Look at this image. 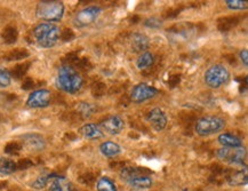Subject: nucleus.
Here are the masks:
<instances>
[{
  "label": "nucleus",
  "mask_w": 248,
  "mask_h": 191,
  "mask_svg": "<svg viewBox=\"0 0 248 191\" xmlns=\"http://www.w3.org/2000/svg\"><path fill=\"white\" fill-rule=\"evenodd\" d=\"M56 85L60 90L68 94H76L81 90L84 79L72 65L65 64L59 69Z\"/></svg>",
  "instance_id": "nucleus-1"
},
{
  "label": "nucleus",
  "mask_w": 248,
  "mask_h": 191,
  "mask_svg": "<svg viewBox=\"0 0 248 191\" xmlns=\"http://www.w3.org/2000/svg\"><path fill=\"white\" fill-rule=\"evenodd\" d=\"M64 4L62 1H56V0L39 1L36 8L37 17L45 21L46 23L61 21L63 18V15H64Z\"/></svg>",
  "instance_id": "nucleus-2"
},
{
  "label": "nucleus",
  "mask_w": 248,
  "mask_h": 191,
  "mask_svg": "<svg viewBox=\"0 0 248 191\" xmlns=\"http://www.w3.org/2000/svg\"><path fill=\"white\" fill-rule=\"evenodd\" d=\"M33 36L43 48H52L61 37V30L53 23H40L33 29Z\"/></svg>",
  "instance_id": "nucleus-3"
},
{
  "label": "nucleus",
  "mask_w": 248,
  "mask_h": 191,
  "mask_svg": "<svg viewBox=\"0 0 248 191\" xmlns=\"http://www.w3.org/2000/svg\"><path fill=\"white\" fill-rule=\"evenodd\" d=\"M203 80L209 88L218 90L230 80V71L223 64H213L206 70Z\"/></svg>",
  "instance_id": "nucleus-4"
},
{
  "label": "nucleus",
  "mask_w": 248,
  "mask_h": 191,
  "mask_svg": "<svg viewBox=\"0 0 248 191\" xmlns=\"http://www.w3.org/2000/svg\"><path fill=\"white\" fill-rule=\"evenodd\" d=\"M227 126V120L218 116H206L197 120L195 130L199 136L206 138L221 132Z\"/></svg>",
  "instance_id": "nucleus-5"
},
{
  "label": "nucleus",
  "mask_w": 248,
  "mask_h": 191,
  "mask_svg": "<svg viewBox=\"0 0 248 191\" xmlns=\"http://www.w3.org/2000/svg\"><path fill=\"white\" fill-rule=\"evenodd\" d=\"M102 8L100 6H88L79 11L74 17V24L76 28H86L96 22L101 15Z\"/></svg>",
  "instance_id": "nucleus-6"
},
{
  "label": "nucleus",
  "mask_w": 248,
  "mask_h": 191,
  "mask_svg": "<svg viewBox=\"0 0 248 191\" xmlns=\"http://www.w3.org/2000/svg\"><path fill=\"white\" fill-rule=\"evenodd\" d=\"M216 156L224 163L231 165H241L246 160L247 150L245 146L239 148H221L216 152Z\"/></svg>",
  "instance_id": "nucleus-7"
},
{
  "label": "nucleus",
  "mask_w": 248,
  "mask_h": 191,
  "mask_svg": "<svg viewBox=\"0 0 248 191\" xmlns=\"http://www.w3.org/2000/svg\"><path fill=\"white\" fill-rule=\"evenodd\" d=\"M158 93L159 91L157 88L152 87V86L145 84V82H140V84L135 85L132 92H130V100L136 104H140L154 98L155 95H158Z\"/></svg>",
  "instance_id": "nucleus-8"
},
{
  "label": "nucleus",
  "mask_w": 248,
  "mask_h": 191,
  "mask_svg": "<svg viewBox=\"0 0 248 191\" xmlns=\"http://www.w3.org/2000/svg\"><path fill=\"white\" fill-rule=\"evenodd\" d=\"M50 100H52V93L50 91L41 88V90H37L29 95L27 100V107L31 108V109H41V108H46L50 104Z\"/></svg>",
  "instance_id": "nucleus-9"
},
{
  "label": "nucleus",
  "mask_w": 248,
  "mask_h": 191,
  "mask_svg": "<svg viewBox=\"0 0 248 191\" xmlns=\"http://www.w3.org/2000/svg\"><path fill=\"white\" fill-rule=\"evenodd\" d=\"M100 127L103 129V132L108 133L110 135H118L125 128V120L118 114L108 117L103 122L100 124Z\"/></svg>",
  "instance_id": "nucleus-10"
},
{
  "label": "nucleus",
  "mask_w": 248,
  "mask_h": 191,
  "mask_svg": "<svg viewBox=\"0 0 248 191\" xmlns=\"http://www.w3.org/2000/svg\"><path fill=\"white\" fill-rule=\"evenodd\" d=\"M147 120L155 132H163V130L167 127L168 124V118L166 113H165L164 110L160 109V108H154V109L148 113Z\"/></svg>",
  "instance_id": "nucleus-11"
},
{
  "label": "nucleus",
  "mask_w": 248,
  "mask_h": 191,
  "mask_svg": "<svg viewBox=\"0 0 248 191\" xmlns=\"http://www.w3.org/2000/svg\"><path fill=\"white\" fill-rule=\"evenodd\" d=\"M22 143L24 148L30 151H43L46 148L45 139L37 133H29L22 136Z\"/></svg>",
  "instance_id": "nucleus-12"
},
{
  "label": "nucleus",
  "mask_w": 248,
  "mask_h": 191,
  "mask_svg": "<svg viewBox=\"0 0 248 191\" xmlns=\"http://www.w3.org/2000/svg\"><path fill=\"white\" fill-rule=\"evenodd\" d=\"M79 133L88 140H100L104 138V132L96 124H85L79 128Z\"/></svg>",
  "instance_id": "nucleus-13"
},
{
  "label": "nucleus",
  "mask_w": 248,
  "mask_h": 191,
  "mask_svg": "<svg viewBox=\"0 0 248 191\" xmlns=\"http://www.w3.org/2000/svg\"><path fill=\"white\" fill-rule=\"evenodd\" d=\"M130 45L135 52H147L149 46H150V39L144 33H133L130 37Z\"/></svg>",
  "instance_id": "nucleus-14"
},
{
  "label": "nucleus",
  "mask_w": 248,
  "mask_h": 191,
  "mask_svg": "<svg viewBox=\"0 0 248 191\" xmlns=\"http://www.w3.org/2000/svg\"><path fill=\"white\" fill-rule=\"evenodd\" d=\"M217 141L222 148H239L243 146V140L239 136L231 134V133H222L218 135Z\"/></svg>",
  "instance_id": "nucleus-15"
},
{
  "label": "nucleus",
  "mask_w": 248,
  "mask_h": 191,
  "mask_svg": "<svg viewBox=\"0 0 248 191\" xmlns=\"http://www.w3.org/2000/svg\"><path fill=\"white\" fill-rule=\"evenodd\" d=\"M100 151L104 157H117L123 152L122 145L113 141H104L100 144Z\"/></svg>",
  "instance_id": "nucleus-16"
},
{
  "label": "nucleus",
  "mask_w": 248,
  "mask_h": 191,
  "mask_svg": "<svg viewBox=\"0 0 248 191\" xmlns=\"http://www.w3.org/2000/svg\"><path fill=\"white\" fill-rule=\"evenodd\" d=\"M130 187L134 188V189L139 190H144V189H150L154 184V180H152L151 176H149L148 174L144 175H139V176L134 177L130 181L127 182Z\"/></svg>",
  "instance_id": "nucleus-17"
},
{
  "label": "nucleus",
  "mask_w": 248,
  "mask_h": 191,
  "mask_svg": "<svg viewBox=\"0 0 248 191\" xmlns=\"http://www.w3.org/2000/svg\"><path fill=\"white\" fill-rule=\"evenodd\" d=\"M49 191H76L74 184L62 176L54 177L49 186Z\"/></svg>",
  "instance_id": "nucleus-18"
},
{
  "label": "nucleus",
  "mask_w": 248,
  "mask_h": 191,
  "mask_svg": "<svg viewBox=\"0 0 248 191\" xmlns=\"http://www.w3.org/2000/svg\"><path fill=\"white\" fill-rule=\"evenodd\" d=\"M248 182V174H247V168L245 167L244 170L234 172L233 174H231L228 177V183L231 187H243L246 186Z\"/></svg>",
  "instance_id": "nucleus-19"
},
{
  "label": "nucleus",
  "mask_w": 248,
  "mask_h": 191,
  "mask_svg": "<svg viewBox=\"0 0 248 191\" xmlns=\"http://www.w3.org/2000/svg\"><path fill=\"white\" fill-rule=\"evenodd\" d=\"M155 64V55L151 52H143L136 60V66L139 70H145Z\"/></svg>",
  "instance_id": "nucleus-20"
},
{
  "label": "nucleus",
  "mask_w": 248,
  "mask_h": 191,
  "mask_svg": "<svg viewBox=\"0 0 248 191\" xmlns=\"http://www.w3.org/2000/svg\"><path fill=\"white\" fill-rule=\"evenodd\" d=\"M144 174L147 173H145L143 168L140 167H125L120 171V177H122V180L126 181V182H128V181L134 179V177L139 176V175Z\"/></svg>",
  "instance_id": "nucleus-21"
},
{
  "label": "nucleus",
  "mask_w": 248,
  "mask_h": 191,
  "mask_svg": "<svg viewBox=\"0 0 248 191\" xmlns=\"http://www.w3.org/2000/svg\"><path fill=\"white\" fill-rule=\"evenodd\" d=\"M17 170V164L9 158H0V174L9 175Z\"/></svg>",
  "instance_id": "nucleus-22"
},
{
  "label": "nucleus",
  "mask_w": 248,
  "mask_h": 191,
  "mask_svg": "<svg viewBox=\"0 0 248 191\" xmlns=\"http://www.w3.org/2000/svg\"><path fill=\"white\" fill-rule=\"evenodd\" d=\"M96 189L97 191H118L116 183L109 177L103 176L97 181L96 183Z\"/></svg>",
  "instance_id": "nucleus-23"
},
{
  "label": "nucleus",
  "mask_w": 248,
  "mask_h": 191,
  "mask_svg": "<svg viewBox=\"0 0 248 191\" xmlns=\"http://www.w3.org/2000/svg\"><path fill=\"white\" fill-rule=\"evenodd\" d=\"M225 6L230 11H245L248 8V2L246 0H227Z\"/></svg>",
  "instance_id": "nucleus-24"
},
{
  "label": "nucleus",
  "mask_w": 248,
  "mask_h": 191,
  "mask_svg": "<svg viewBox=\"0 0 248 191\" xmlns=\"http://www.w3.org/2000/svg\"><path fill=\"white\" fill-rule=\"evenodd\" d=\"M2 38H4L5 43L7 44H14L15 41L17 39V31L16 29L12 28V27H8L6 28L4 30V32H2Z\"/></svg>",
  "instance_id": "nucleus-25"
},
{
  "label": "nucleus",
  "mask_w": 248,
  "mask_h": 191,
  "mask_svg": "<svg viewBox=\"0 0 248 191\" xmlns=\"http://www.w3.org/2000/svg\"><path fill=\"white\" fill-rule=\"evenodd\" d=\"M54 179L53 175H44V176L38 177V179L32 183V188L37 190H41L44 188L47 187V184L49 183V181Z\"/></svg>",
  "instance_id": "nucleus-26"
},
{
  "label": "nucleus",
  "mask_w": 248,
  "mask_h": 191,
  "mask_svg": "<svg viewBox=\"0 0 248 191\" xmlns=\"http://www.w3.org/2000/svg\"><path fill=\"white\" fill-rule=\"evenodd\" d=\"M12 84V76L11 72L7 70L0 69V88H6Z\"/></svg>",
  "instance_id": "nucleus-27"
},
{
  "label": "nucleus",
  "mask_w": 248,
  "mask_h": 191,
  "mask_svg": "<svg viewBox=\"0 0 248 191\" xmlns=\"http://www.w3.org/2000/svg\"><path fill=\"white\" fill-rule=\"evenodd\" d=\"M28 56H29V53L27 52V50L23 48H17V49H14L13 52L8 54L7 60H21V59H24V57H28Z\"/></svg>",
  "instance_id": "nucleus-28"
},
{
  "label": "nucleus",
  "mask_w": 248,
  "mask_h": 191,
  "mask_svg": "<svg viewBox=\"0 0 248 191\" xmlns=\"http://www.w3.org/2000/svg\"><path fill=\"white\" fill-rule=\"evenodd\" d=\"M163 24H164V22L158 17H149L144 21L145 27L150 28V29H160L161 27H163Z\"/></svg>",
  "instance_id": "nucleus-29"
},
{
  "label": "nucleus",
  "mask_w": 248,
  "mask_h": 191,
  "mask_svg": "<svg viewBox=\"0 0 248 191\" xmlns=\"http://www.w3.org/2000/svg\"><path fill=\"white\" fill-rule=\"evenodd\" d=\"M79 112L82 114L84 118H87V117H91L92 113L94 112V108L90 103H81L80 107H79Z\"/></svg>",
  "instance_id": "nucleus-30"
},
{
  "label": "nucleus",
  "mask_w": 248,
  "mask_h": 191,
  "mask_svg": "<svg viewBox=\"0 0 248 191\" xmlns=\"http://www.w3.org/2000/svg\"><path fill=\"white\" fill-rule=\"evenodd\" d=\"M27 66H29L28 63H25V64H21V65H16L14 68V70H13L12 75L15 76V77H16V78L22 77V76H24L25 72H27V70H28Z\"/></svg>",
  "instance_id": "nucleus-31"
},
{
  "label": "nucleus",
  "mask_w": 248,
  "mask_h": 191,
  "mask_svg": "<svg viewBox=\"0 0 248 191\" xmlns=\"http://www.w3.org/2000/svg\"><path fill=\"white\" fill-rule=\"evenodd\" d=\"M21 149V145L17 144V143H9L7 144V146L5 148V151L7 152V154H15V152L18 151Z\"/></svg>",
  "instance_id": "nucleus-32"
},
{
  "label": "nucleus",
  "mask_w": 248,
  "mask_h": 191,
  "mask_svg": "<svg viewBox=\"0 0 248 191\" xmlns=\"http://www.w3.org/2000/svg\"><path fill=\"white\" fill-rule=\"evenodd\" d=\"M239 57H240L241 62L244 63V65L247 68L248 66V50L246 48L241 49L239 52Z\"/></svg>",
  "instance_id": "nucleus-33"
},
{
  "label": "nucleus",
  "mask_w": 248,
  "mask_h": 191,
  "mask_svg": "<svg viewBox=\"0 0 248 191\" xmlns=\"http://www.w3.org/2000/svg\"><path fill=\"white\" fill-rule=\"evenodd\" d=\"M32 163H31L30 160H28V159H24V160H22L21 163L17 164V168H20V170H25V168L30 167Z\"/></svg>",
  "instance_id": "nucleus-34"
},
{
  "label": "nucleus",
  "mask_w": 248,
  "mask_h": 191,
  "mask_svg": "<svg viewBox=\"0 0 248 191\" xmlns=\"http://www.w3.org/2000/svg\"><path fill=\"white\" fill-rule=\"evenodd\" d=\"M61 36L63 38V40L69 41L71 38H74V33H72L71 30H68V29H66V30H64V32L61 34Z\"/></svg>",
  "instance_id": "nucleus-35"
},
{
  "label": "nucleus",
  "mask_w": 248,
  "mask_h": 191,
  "mask_svg": "<svg viewBox=\"0 0 248 191\" xmlns=\"http://www.w3.org/2000/svg\"><path fill=\"white\" fill-rule=\"evenodd\" d=\"M32 85H33L32 80H31V79H28V80L23 84V88H24V90H28V88L32 87Z\"/></svg>",
  "instance_id": "nucleus-36"
}]
</instances>
